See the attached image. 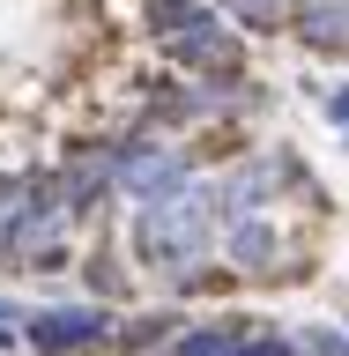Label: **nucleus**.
<instances>
[{
	"label": "nucleus",
	"mask_w": 349,
	"mask_h": 356,
	"mask_svg": "<svg viewBox=\"0 0 349 356\" xmlns=\"http://www.w3.org/2000/svg\"><path fill=\"white\" fill-rule=\"evenodd\" d=\"M216 238H223V216H216V186H178V193H164V200H141L134 208V222H127V252H134V267H156L164 282H171L178 267H194V260H208L216 252Z\"/></svg>",
	"instance_id": "nucleus-1"
},
{
	"label": "nucleus",
	"mask_w": 349,
	"mask_h": 356,
	"mask_svg": "<svg viewBox=\"0 0 349 356\" xmlns=\"http://www.w3.org/2000/svg\"><path fill=\"white\" fill-rule=\"evenodd\" d=\"M0 267L8 275H60V267H75V216H67L52 171H38L30 193L0 216Z\"/></svg>",
	"instance_id": "nucleus-2"
},
{
	"label": "nucleus",
	"mask_w": 349,
	"mask_h": 356,
	"mask_svg": "<svg viewBox=\"0 0 349 356\" xmlns=\"http://www.w3.org/2000/svg\"><path fill=\"white\" fill-rule=\"evenodd\" d=\"M22 341L38 356H89V349L119 341V312L104 297H89V305H38V312H22Z\"/></svg>",
	"instance_id": "nucleus-3"
},
{
	"label": "nucleus",
	"mask_w": 349,
	"mask_h": 356,
	"mask_svg": "<svg viewBox=\"0 0 349 356\" xmlns=\"http://www.w3.org/2000/svg\"><path fill=\"white\" fill-rule=\"evenodd\" d=\"M111 163H119V200H134V208L194 186V156L171 149L164 134H119L111 141Z\"/></svg>",
	"instance_id": "nucleus-4"
},
{
	"label": "nucleus",
	"mask_w": 349,
	"mask_h": 356,
	"mask_svg": "<svg viewBox=\"0 0 349 356\" xmlns=\"http://www.w3.org/2000/svg\"><path fill=\"white\" fill-rule=\"evenodd\" d=\"M60 200H67V216H75V230L82 222H97L119 200V163H111V141H82V149H67L60 156Z\"/></svg>",
	"instance_id": "nucleus-5"
},
{
	"label": "nucleus",
	"mask_w": 349,
	"mask_h": 356,
	"mask_svg": "<svg viewBox=\"0 0 349 356\" xmlns=\"http://www.w3.org/2000/svg\"><path fill=\"white\" fill-rule=\"evenodd\" d=\"M223 260L238 267V275H253V282H290L297 267H290V238L275 230V216H231L223 222Z\"/></svg>",
	"instance_id": "nucleus-6"
},
{
	"label": "nucleus",
	"mask_w": 349,
	"mask_h": 356,
	"mask_svg": "<svg viewBox=\"0 0 349 356\" xmlns=\"http://www.w3.org/2000/svg\"><path fill=\"white\" fill-rule=\"evenodd\" d=\"M290 38L305 44V52H320V60H342L349 52V0H297Z\"/></svg>",
	"instance_id": "nucleus-7"
},
{
	"label": "nucleus",
	"mask_w": 349,
	"mask_h": 356,
	"mask_svg": "<svg viewBox=\"0 0 349 356\" xmlns=\"http://www.w3.org/2000/svg\"><path fill=\"white\" fill-rule=\"evenodd\" d=\"M261 327V319H245V312H223V319H201V327H178L171 356H231L245 334Z\"/></svg>",
	"instance_id": "nucleus-8"
},
{
	"label": "nucleus",
	"mask_w": 349,
	"mask_h": 356,
	"mask_svg": "<svg viewBox=\"0 0 349 356\" xmlns=\"http://www.w3.org/2000/svg\"><path fill=\"white\" fill-rule=\"evenodd\" d=\"M178 312H134V319H119V341L111 349H127V356H149V349H171L178 341Z\"/></svg>",
	"instance_id": "nucleus-9"
},
{
	"label": "nucleus",
	"mask_w": 349,
	"mask_h": 356,
	"mask_svg": "<svg viewBox=\"0 0 349 356\" xmlns=\"http://www.w3.org/2000/svg\"><path fill=\"white\" fill-rule=\"evenodd\" d=\"M82 282H89V297H104V305H119V297H134V267L119 260V252H104V245H97V252H82Z\"/></svg>",
	"instance_id": "nucleus-10"
},
{
	"label": "nucleus",
	"mask_w": 349,
	"mask_h": 356,
	"mask_svg": "<svg viewBox=\"0 0 349 356\" xmlns=\"http://www.w3.org/2000/svg\"><path fill=\"white\" fill-rule=\"evenodd\" d=\"M216 8L238 22L245 38H275V30H290V15H297V0H216Z\"/></svg>",
	"instance_id": "nucleus-11"
},
{
	"label": "nucleus",
	"mask_w": 349,
	"mask_h": 356,
	"mask_svg": "<svg viewBox=\"0 0 349 356\" xmlns=\"http://www.w3.org/2000/svg\"><path fill=\"white\" fill-rule=\"evenodd\" d=\"M297 356H349V327H297Z\"/></svg>",
	"instance_id": "nucleus-12"
},
{
	"label": "nucleus",
	"mask_w": 349,
	"mask_h": 356,
	"mask_svg": "<svg viewBox=\"0 0 349 356\" xmlns=\"http://www.w3.org/2000/svg\"><path fill=\"white\" fill-rule=\"evenodd\" d=\"M231 356H297V341H290V334H275V327H267V319H261V327L245 334V341H238V349H231Z\"/></svg>",
	"instance_id": "nucleus-13"
},
{
	"label": "nucleus",
	"mask_w": 349,
	"mask_h": 356,
	"mask_svg": "<svg viewBox=\"0 0 349 356\" xmlns=\"http://www.w3.org/2000/svg\"><path fill=\"white\" fill-rule=\"evenodd\" d=\"M320 111H327V127L342 134V127H349V82H334V89H320Z\"/></svg>",
	"instance_id": "nucleus-14"
},
{
	"label": "nucleus",
	"mask_w": 349,
	"mask_h": 356,
	"mask_svg": "<svg viewBox=\"0 0 349 356\" xmlns=\"http://www.w3.org/2000/svg\"><path fill=\"white\" fill-rule=\"evenodd\" d=\"M22 312H30V305L0 297V349H15V341H22Z\"/></svg>",
	"instance_id": "nucleus-15"
},
{
	"label": "nucleus",
	"mask_w": 349,
	"mask_h": 356,
	"mask_svg": "<svg viewBox=\"0 0 349 356\" xmlns=\"http://www.w3.org/2000/svg\"><path fill=\"white\" fill-rule=\"evenodd\" d=\"M342 149H349V127H342Z\"/></svg>",
	"instance_id": "nucleus-16"
}]
</instances>
